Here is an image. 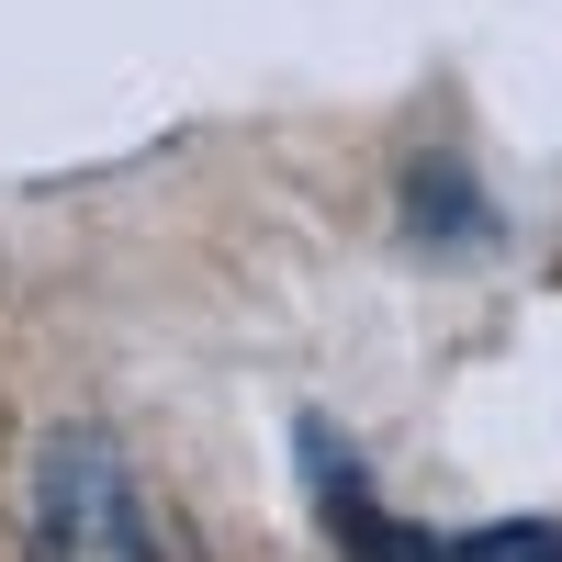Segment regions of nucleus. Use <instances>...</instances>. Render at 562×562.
Listing matches in <instances>:
<instances>
[{"mask_svg": "<svg viewBox=\"0 0 562 562\" xmlns=\"http://www.w3.org/2000/svg\"><path fill=\"white\" fill-rule=\"evenodd\" d=\"M23 518H34V562H180L147 473H135V450L113 428H90V416L34 439Z\"/></svg>", "mask_w": 562, "mask_h": 562, "instance_id": "obj_1", "label": "nucleus"}, {"mask_svg": "<svg viewBox=\"0 0 562 562\" xmlns=\"http://www.w3.org/2000/svg\"><path fill=\"white\" fill-rule=\"evenodd\" d=\"M416 562H562V529H551V518H495V529H461V540H428Z\"/></svg>", "mask_w": 562, "mask_h": 562, "instance_id": "obj_2", "label": "nucleus"}]
</instances>
